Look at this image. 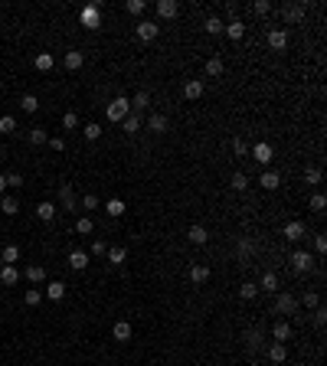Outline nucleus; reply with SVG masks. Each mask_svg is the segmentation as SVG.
I'll return each mask as SVG.
<instances>
[{"mask_svg":"<svg viewBox=\"0 0 327 366\" xmlns=\"http://www.w3.org/2000/svg\"><path fill=\"white\" fill-rule=\"evenodd\" d=\"M124 258H128V252H124L121 245H111L108 248V262H111V265H124Z\"/></svg>","mask_w":327,"mask_h":366,"instance_id":"nucleus-30","label":"nucleus"},{"mask_svg":"<svg viewBox=\"0 0 327 366\" xmlns=\"http://www.w3.org/2000/svg\"><path fill=\"white\" fill-rule=\"evenodd\" d=\"M222 72H226V66H222V59H219V56L206 59V66H203V75H206V79H219Z\"/></svg>","mask_w":327,"mask_h":366,"instance_id":"nucleus-10","label":"nucleus"},{"mask_svg":"<svg viewBox=\"0 0 327 366\" xmlns=\"http://www.w3.org/2000/svg\"><path fill=\"white\" fill-rule=\"evenodd\" d=\"M229 186H232V190H239V193H242V190H246V186H249V177L242 174V170H236V174L229 177Z\"/></svg>","mask_w":327,"mask_h":366,"instance_id":"nucleus-34","label":"nucleus"},{"mask_svg":"<svg viewBox=\"0 0 327 366\" xmlns=\"http://www.w3.org/2000/svg\"><path fill=\"white\" fill-rule=\"evenodd\" d=\"M144 10H148L144 0H128V13H134V17H137V13H144Z\"/></svg>","mask_w":327,"mask_h":366,"instance_id":"nucleus-52","label":"nucleus"},{"mask_svg":"<svg viewBox=\"0 0 327 366\" xmlns=\"http://www.w3.org/2000/svg\"><path fill=\"white\" fill-rule=\"evenodd\" d=\"M148 131H154V134H164V131H167V115L151 112V118H148Z\"/></svg>","mask_w":327,"mask_h":366,"instance_id":"nucleus-17","label":"nucleus"},{"mask_svg":"<svg viewBox=\"0 0 327 366\" xmlns=\"http://www.w3.org/2000/svg\"><path fill=\"white\" fill-rule=\"evenodd\" d=\"M46 298L50 301H62L66 298V285H62V281H50V285H46Z\"/></svg>","mask_w":327,"mask_h":366,"instance_id":"nucleus-21","label":"nucleus"},{"mask_svg":"<svg viewBox=\"0 0 327 366\" xmlns=\"http://www.w3.org/2000/svg\"><path fill=\"white\" fill-rule=\"evenodd\" d=\"M177 13H180V4H177V0H161V4H157V17L173 20Z\"/></svg>","mask_w":327,"mask_h":366,"instance_id":"nucleus-14","label":"nucleus"},{"mask_svg":"<svg viewBox=\"0 0 327 366\" xmlns=\"http://www.w3.org/2000/svg\"><path fill=\"white\" fill-rule=\"evenodd\" d=\"M148 105H151V95H148V92H137L134 101H131V108H137V112H144Z\"/></svg>","mask_w":327,"mask_h":366,"instance_id":"nucleus-41","label":"nucleus"},{"mask_svg":"<svg viewBox=\"0 0 327 366\" xmlns=\"http://www.w3.org/2000/svg\"><path fill=\"white\" fill-rule=\"evenodd\" d=\"M252 13H255V17H265V13H272V4H268V0H255Z\"/></svg>","mask_w":327,"mask_h":366,"instance_id":"nucleus-45","label":"nucleus"},{"mask_svg":"<svg viewBox=\"0 0 327 366\" xmlns=\"http://www.w3.org/2000/svg\"><path fill=\"white\" fill-rule=\"evenodd\" d=\"M23 301H26V304H30V307H36L39 301H43V291H39V288H30V291L23 294Z\"/></svg>","mask_w":327,"mask_h":366,"instance_id":"nucleus-43","label":"nucleus"},{"mask_svg":"<svg viewBox=\"0 0 327 366\" xmlns=\"http://www.w3.org/2000/svg\"><path fill=\"white\" fill-rule=\"evenodd\" d=\"M239 294H242V298H246V301H252L255 294H259V285H255V281H246V285L239 288Z\"/></svg>","mask_w":327,"mask_h":366,"instance_id":"nucleus-42","label":"nucleus"},{"mask_svg":"<svg viewBox=\"0 0 327 366\" xmlns=\"http://www.w3.org/2000/svg\"><path fill=\"white\" fill-rule=\"evenodd\" d=\"M157 33H161V26H157L154 20H141V23H137V39H144V43L157 39Z\"/></svg>","mask_w":327,"mask_h":366,"instance_id":"nucleus-7","label":"nucleus"},{"mask_svg":"<svg viewBox=\"0 0 327 366\" xmlns=\"http://www.w3.org/2000/svg\"><path fill=\"white\" fill-rule=\"evenodd\" d=\"M324 206H327V196H324V193H314V196H311V210L324 213Z\"/></svg>","mask_w":327,"mask_h":366,"instance_id":"nucleus-47","label":"nucleus"},{"mask_svg":"<svg viewBox=\"0 0 327 366\" xmlns=\"http://www.w3.org/2000/svg\"><path fill=\"white\" fill-rule=\"evenodd\" d=\"M92 255H99V258H102V255H108V242H105V239H95V242H92Z\"/></svg>","mask_w":327,"mask_h":366,"instance_id":"nucleus-51","label":"nucleus"},{"mask_svg":"<svg viewBox=\"0 0 327 366\" xmlns=\"http://www.w3.org/2000/svg\"><path fill=\"white\" fill-rule=\"evenodd\" d=\"M246 340H249V350H262V343H265L262 340V330H249Z\"/></svg>","mask_w":327,"mask_h":366,"instance_id":"nucleus-44","label":"nucleus"},{"mask_svg":"<svg viewBox=\"0 0 327 366\" xmlns=\"http://www.w3.org/2000/svg\"><path fill=\"white\" fill-rule=\"evenodd\" d=\"M232 154H236V157H246V154H249V144L242 141V137H236V141H232Z\"/></svg>","mask_w":327,"mask_h":366,"instance_id":"nucleus-50","label":"nucleus"},{"mask_svg":"<svg viewBox=\"0 0 327 366\" xmlns=\"http://www.w3.org/2000/svg\"><path fill=\"white\" fill-rule=\"evenodd\" d=\"M268 360H272V363H285V360H288L285 343H272V347H268Z\"/></svg>","mask_w":327,"mask_h":366,"instance_id":"nucleus-25","label":"nucleus"},{"mask_svg":"<svg viewBox=\"0 0 327 366\" xmlns=\"http://www.w3.org/2000/svg\"><path fill=\"white\" fill-rule=\"evenodd\" d=\"M206 33H213V36H216V33H222V30H226V23H222V20L219 17H206Z\"/></svg>","mask_w":327,"mask_h":366,"instance_id":"nucleus-37","label":"nucleus"},{"mask_svg":"<svg viewBox=\"0 0 327 366\" xmlns=\"http://www.w3.org/2000/svg\"><path fill=\"white\" fill-rule=\"evenodd\" d=\"M282 236L288 239V242H298V239H304V236H308V226H304L301 219H291V223L282 229Z\"/></svg>","mask_w":327,"mask_h":366,"instance_id":"nucleus-4","label":"nucleus"},{"mask_svg":"<svg viewBox=\"0 0 327 366\" xmlns=\"http://www.w3.org/2000/svg\"><path fill=\"white\" fill-rule=\"evenodd\" d=\"M252 157H255V161H259V164H272V144L259 141V144H255V147H252Z\"/></svg>","mask_w":327,"mask_h":366,"instance_id":"nucleus-16","label":"nucleus"},{"mask_svg":"<svg viewBox=\"0 0 327 366\" xmlns=\"http://www.w3.org/2000/svg\"><path fill=\"white\" fill-rule=\"evenodd\" d=\"M7 186H23V177H20V174H10V177H7Z\"/></svg>","mask_w":327,"mask_h":366,"instance_id":"nucleus-57","label":"nucleus"},{"mask_svg":"<svg viewBox=\"0 0 327 366\" xmlns=\"http://www.w3.org/2000/svg\"><path fill=\"white\" fill-rule=\"evenodd\" d=\"M186 239H190L193 245H206V239H210V236H206V229H203V226H190Z\"/></svg>","mask_w":327,"mask_h":366,"instance_id":"nucleus-23","label":"nucleus"},{"mask_svg":"<svg viewBox=\"0 0 327 366\" xmlns=\"http://www.w3.org/2000/svg\"><path fill=\"white\" fill-rule=\"evenodd\" d=\"M252 366H259V363H252Z\"/></svg>","mask_w":327,"mask_h":366,"instance_id":"nucleus-60","label":"nucleus"},{"mask_svg":"<svg viewBox=\"0 0 327 366\" xmlns=\"http://www.w3.org/2000/svg\"><path fill=\"white\" fill-rule=\"evenodd\" d=\"M304 13H308V4H285L282 7V20H285V23H291V26L301 23Z\"/></svg>","mask_w":327,"mask_h":366,"instance_id":"nucleus-2","label":"nucleus"},{"mask_svg":"<svg viewBox=\"0 0 327 366\" xmlns=\"http://www.w3.org/2000/svg\"><path fill=\"white\" fill-rule=\"evenodd\" d=\"M324 321H327V310H324V307H314V324H317V327H321Z\"/></svg>","mask_w":327,"mask_h":366,"instance_id":"nucleus-56","label":"nucleus"},{"mask_svg":"<svg viewBox=\"0 0 327 366\" xmlns=\"http://www.w3.org/2000/svg\"><path fill=\"white\" fill-rule=\"evenodd\" d=\"M53 66H56L53 53H39V56H36V69H39V72H50Z\"/></svg>","mask_w":327,"mask_h":366,"instance_id":"nucleus-35","label":"nucleus"},{"mask_svg":"<svg viewBox=\"0 0 327 366\" xmlns=\"http://www.w3.org/2000/svg\"><path fill=\"white\" fill-rule=\"evenodd\" d=\"M268 46H272L275 53H285L288 49V33L285 30H268Z\"/></svg>","mask_w":327,"mask_h":366,"instance_id":"nucleus-8","label":"nucleus"},{"mask_svg":"<svg viewBox=\"0 0 327 366\" xmlns=\"http://www.w3.org/2000/svg\"><path fill=\"white\" fill-rule=\"evenodd\" d=\"M82 206H85V210H99V196H95V193H88V196L82 199Z\"/></svg>","mask_w":327,"mask_h":366,"instance_id":"nucleus-54","label":"nucleus"},{"mask_svg":"<svg viewBox=\"0 0 327 366\" xmlns=\"http://www.w3.org/2000/svg\"><path fill=\"white\" fill-rule=\"evenodd\" d=\"M20 108H23L26 115L39 112V98H36V95H23V98H20Z\"/></svg>","mask_w":327,"mask_h":366,"instance_id":"nucleus-29","label":"nucleus"},{"mask_svg":"<svg viewBox=\"0 0 327 366\" xmlns=\"http://www.w3.org/2000/svg\"><path fill=\"white\" fill-rule=\"evenodd\" d=\"M291 268H295L298 275H304V272H311V268H314V258H311L308 252H301V248H298V252H291Z\"/></svg>","mask_w":327,"mask_h":366,"instance_id":"nucleus-5","label":"nucleus"},{"mask_svg":"<svg viewBox=\"0 0 327 366\" xmlns=\"http://www.w3.org/2000/svg\"><path fill=\"white\" fill-rule=\"evenodd\" d=\"M62 66H66L69 72H75V69H82V66H85V56H82L79 49H69L66 56H62Z\"/></svg>","mask_w":327,"mask_h":366,"instance_id":"nucleus-9","label":"nucleus"},{"mask_svg":"<svg viewBox=\"0 0 327 366\" xmlns=\"http://www.w3.org/2000/svg\"><path fill=\"white\" fill-rule=\"evenodd\" d=\"M183 98H190V101H197V98H203V79H190L183 85Z\"/></svg>","mask_w":327,"mask_h":366,"instance_id":"nucleus-11","label":"nucleus"},{"mask_svg":"<svg viewBox=\"0 0 327 366\" xmlns=\"http://www.w3.org/2000/svg\"><path fill=\"white\" fill-rule=\"evenodd\" d=\"M121 124H124V131H128V134H137V131H141V115H134V112H131Z\"/></svg>","mask_w":327,"mask_h":366,"instance_id":"nucleus-32","label":"nucleus"},{"mask_svg":"<svg viewBox=\"0 0 327 366\" xmlns=\"http://www.w3.org/2000/svg\"><path fill=\"white\" fill-rule=\"evenodd\" d=\"M59 203H62V210H75V193H72V183H62L59 186Z\"/></svg>","mask_w":327,"mask_h":366,"instance_id":"nucleus-13","label":"nucleus"},{"mask_svg":"<svg viewBox=\"0 0 327 366\" xmlns=\"http://www.w3.org/2000/svg\"><path fill=\"white\" fill-rule=\"evenodd\" d=\"M26 278H30L33 285H39V281H46V268L43 265H30L26 268Z\"/></svg>","mask_w":327,"mask_h":366,"instance_id":"nucleus-31","label":"nucleus"},{"mask_svg":"<svg viewBox=\"0 0 327 366\" xmlns=\"http://www.w3.org/2000/svg\"><path fill=\"white\" fill-rule=\"evenodd\" d=\"M46 144H50L53 150H66V141H62V137H50V141H46Z\"/></svg>","mask_w":327,"mask_h":366,"instance_id":"nucleus-55","label":"nucleus"},{"mask_svg":"<svg viewBox=\"0 0 327 366\" xmlns=\"http://www.w3.org/2000/svg\"><path fill=\"white\" fill-rule=\"evenodd\" d=\"M99 23H102V7H99V4L82 7V26H88V30H99Z\"/></svg>","mask_w":327,"mask_h":366,"instance_id":"nucleus-3","label":"nucleus"},{"mask_svg":"<svg viewBox=\"0 0 327 366\" xmlns=\"http://www.w3.org/2000/svg\"><path fill=\"white\" fill-rule=\"evenodd\" d=\"M62 128H69V131L79 128V115H75V112H66V115H62Z\"/></svg>","mask_w":327,"mask_h":366,"instance_id":"nucleus-49","label":"nucleus"},{"mask_svg":"<svg viewBox=\"0 0 327 366\" xmlns=\"http://www.w3.org/2000/svg\"><path fill=\"white\" fill-rule=\"evenodd\" d=\"M295 307H298L295 294H288V291L275 294V310H278V314H295Z\"/></svg>","mask_w":327,"mask_h":366,"instance_id":"nucleus-6","label":"nucleus"},{"mask_svg":"<svg viewBox=\"0 0 327 366\" xmlns=\"http://www.w3.org/2000/svg\"><path fill=\"white\" fill-rule=\"evenodd\" d=\"M259 291H272V294H278V275H275V272H265V275H262Z\"/></svg>","mask_w":327,"mask_h":366,"instance_id":"nucleus-20","label":"nucleus"},{"mask_svg":"<svg viewBox=\"0 0 327 366\" xmlns=\"http://www.w3.org/2000/svg\"><path fill=\"white\" fill-rule=\"evenodd\" d=\"M95 229V223L88 216H82V219H75V232H79V236H88V232Z\"/></svg>","mask_w":327,"mask_h":366,"instance_id":"nucleus-38","label":"nucleus"},{"mask_svg":"<svg viewBox=\"0 0 327 366\" xmlns=\"http://www.w3.org/2000/svg\"><path fill=\"white\" fill-rule=\"evenodd\" d=\"M304 180H308V183H321V170H317V167H308V170H304Z\"/></svg>","mask_w":327,"mask_h":366,"instance_id":"nucleus-53","label":"nucleus"},{"mask_svg":"<svg viewBox=\"0 0 327 366\" xmlns=\"http://www.w3.org/2000/svg\"><path fill=\"white\" fill-rule=\"evenodd\" d=\"M0 213H7V216H17V213H20L17 196H4V199H0Z\"/></svg>","mask_w":327,"mask_h":366,"instance_id":"nucleus-26","label":"nucleus"},{"mask_svg":"<svg viewBox=\"0 0 327 366\" xmlns=\"http://www.w3.org/2000/svg\"><path fill=\"white\" fill-rule=\"evenodd\" d=\"M56 213H59V210H56V203H39V206H36V216L43 219V223H53Z\"/></svg>","mask_w":327,"mask_h":366,"instance_id":"nucleus-22","label":"nucleus"},{"mask_svg":"<svg viewBox=\"0 0 327 366\" xmlns=\"http://www.w3.org/2000/svg\"><path fill=\"white\" fill-rule=\"evenodd\" d=\"M301 304L308 307V310H314V307H321V298H317V291H304V298H301Z\"/></svg>","mask_w":327,"mask_h":366,"instance_id":"nucleus-39","label":"nucleus"},{"mask_svg":"<svg viewBox=\"0 0 327 366\" xmlns=\"http://www.w3.org/2000/svg\"><path fill=\"white\" fill-rule=\"evenodd\" d=\"M105 213L111 219H118V216H124V199H108V206H105Z\"/></svg>","mask_w":327,"mask_h":366,"instance_id":"nucleus-33","label":"nucleus"},{"mask_svg":"<svg viewBox=\"0 0 327 366\" xmlns=\"http://www.w3.org/2000/svg\"><path fill=\"white\" fill-rule=\"evenodd\" d=\"M0 262H4V265H17V262H20V248L17 245H7L4 252H0Z\"/></svg>","mask_w":327,"mask_h":366,"instance_id":"nucleus-27","label":"nucleus"},{"mask_svg":"<svg viewBox=\"0 0 327 366\" xmlns=\"http://www.w3.org/2000/svg\"><path fill=\"white\" fill-rule=\"evenodd\" d=\"M0 285H7V288L20 285V272H17V265H4V268H0Z\"/></svg>","mask_w":327,"mask_h":366,"instance_id":"nucleus-12","label":"nucleus"},{"mask_svg":"<svg viewBox=\"0 0 327 366\" xmlns=\"http://www.w3.org/2000/svg\"><path fill=\"white\" fill-rule=\"evenodd\" d=\"M82 134H85V141H99L102 128H99V124H85V128H82Z\"/></svg>","mask_w":327,"mask_h":366,"instance_id":"nucleus-48","label":"nucleus"},{"mask_svg":"<svg viewBox=\"0 0 327 366\" xmlns=\"http://www.w3.org/2000/svg\"><path fill=\"white\" fill-rule=\"evenodd\" d=\"M226 33H229V39H232V43H239V39L246 36V23H242V20H229V23H226Z\"/></svg>","mask_w":327,"mask_h":366,"instance_id":"nucleus-18","label":"nucleus"},{"mask_svg":"<svg viewBox=\"0 0 327 366\" xmlns=\"http://www.w3.org/2000/svg\"><path fill=\"white\" fill-rule=\"evenodd\" d=\"M105 115H108V121H124V118L131 115V101L124 98V95H118V98H111V101H108Z\"/></svg>","mask_w":327,"mask_h":366,"instance_id":"nucleus-1","label":"nucleus"},{"mask_svg":"<svg viewBox=\"0 0 327 366\" xmlns=\"http://www.w3.org/2000/svg\"><path fill=\"white\" fill-rule=\"evenodd\" d=\"M278 183H282V177H278L275 170H265V174L259 177V186H262V190H278Z\"/></svg>","mask_w":327,"mask_h":366,"instance_id":"nucleus-19","label":"nucleus"},{"mask_svg":"<svg viewBox=\"0 0 327 366\" xmlns=\"http://www.w3.org/2000/svg\"><path fill=\"white\" fill-rule=\"evenodd\" d=\"M190 278L197 281V285H206V281H210V268H206V265H193L190 268Z\"/></svg>","mask_w":327,"mask_h":366,"instance_id":"nucleus-28","label":"nucleus"},{"mask_svg":"<svg viewBox=\"0 0 327 366\" xmlns=\"http://www.w3.org/2000/svg\"><path fill=\"white\" fill-rule=\"evenodd\" d=\"M46 141H50L46 128H30V144H46Z\"/></svg>","mask_w":327,"mask_h":366,"instance_id":"nucleus-40","label":"nucleus"},{"mask_svg":"<svg viewBox=\"0 0 327 366\" xmlns=\"http://www.w3.org/2000/svg\"><path fill=\"white\" fill-rule=\"evenodd\" d=\"M314 248L324 255V252H327V239H324V236H317V239H314Z\"/></svg>","mask_w":327,"mask_h":366,"instance_id":"nucleus-58","label":"nucleus"},{"mask_svg":"<svg viewBox=\"0 0 327 366\" xmlns=\"http://www.w3.org/2000/svg\"><path fill=\"white\" fill-rule=\"evenodd\" d=\"M111 334H115V340L128 343V340H131V324H128V321H118V324H115V330H111Z\"/></svg>","mask_w":327,"mask_h":366,"instance_id":"nucleus-24","label":"nucleus"},{"mask_svg":"<svg viewBox=\"0 0 327 366\" xmlns=\"http://www.w3.org/2000/svg\"><path fill=\"white\" fill-rule=\"evenodd\" d=\"M69 265H72L75 272H82V268L88 265V255L85 252H72V255H69Z\"/></svg>","mask_w":327,"mask_h":366,"instance_id":"nucleus-36","label":"nucleus"},{"mask_svg":"<svg viewBox=\"0 0 327 366\" xmlns=\"http://www.w3.org/2000/svg\"><path fill=\"white\" fill-rule=\"evenodd\" d=\"M272 337H275V343H285V340H291V324H285V321H275V324H272Z\"/></svg>","mask_w":327,"mask_h":366,"instance_id":"nucleus-15","label":"nucleus"},{"mask_svg":"<svg viewBox=\"0 0 327 366\" xmlns=\"http://www.w3.org/2000/svg\"><path fill=\"white\" fill-rule=\"evenodd\" d=\"M7 190V177H0V193H4Z\"/></svg>","mask_w":327,"mask_h":366,"instance_id":"nucleus-59","label":"nucleus"},{"mask_svg":"<svg viewBox=\"0 0 327 366\" xmlns=\"http://www.w3.org/2000/svg\"><path fill=\"white\" fill-rule=\"evenodd\" d=\"M13 131H17V121H13L10 115H4V118H0V134H13Z\"/></svg>","mask_w":327,"mask_h":366,"instance_id":"nucleus-46","label":"nucleus"}]
</instances>
